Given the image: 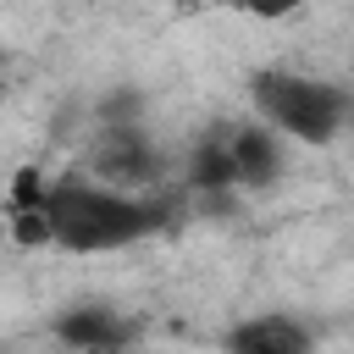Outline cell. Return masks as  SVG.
I'll return each instance as SVG.
<instances>
[{
    "instance_id": "1",
    "label": "cell",
    "mask_w": 354,
    "mask_h": 354,
    "mask_svg": "<svg viewBox=\"0 0 354 354\" xmlns=\"http://www.w3.org/2000/svg\"><path fill=\"white\" fill-rule=\"evenodd\" d=\"M11 216L22 243H55L66 254H116L166 227L160 199L100 183L88 171H66L50 183L39 171H22L11 188Z\"/></svg>"
},
{
    "instance_id": "2",
    "label": "cell",
    "mask_w": 354,
    "mask_h": 354,
    "mask_svg": "<svg viewBox=\"0 0 354 354\" xmlns=\"http://www.w3.org/2000/svg\"><path fill=\"white\" fill-rule=\"evenodd\" d=\"M249 100H254V116L293 144H332L348 127V94L310 72L266 66L249 77Z\"/></svg>"
},
{
    "instance_id": "3",
    "label": "cell",
    "mask_w": 354,
    "mask_h": 354,
    "mask_svg": "<svg viewBox=\"0 0 354 354\" xmlns=\"http://www.w3.org/2000/svg\"><path fill=\"white\" fill-rule=\"evenodd\" d=\"M155 149L138 127H111L100 144H94V160H88V177L100 183H116V188H144L155 177Z\"/></svg>"
},
{
    "instance_id": "4",
    "label": "cell",
    "mask_w": 354,
    "mask_h": 354,
    "mask_svg": "<svg viewBox=\"0 0 354 354\" xmlns=\"http://www.w3.org/2000/svg\"><path fill=\"white\" fill-rule=\"evenodd\" d=\"M227 133V155L238 171V188H266L282 171V133H271L266 122H232Z\"/></svg>"
},
{
    "instance_id": "5",
    "label": "cell",
    "mask_w": 354,
    "mask_h": 354,
    "mask_svg": "<svg viewBox=\"0 0 354 354\" xmlns=\"http://www.w3.org/2000/svg\"><path fill=\"white\" fill-rule=\"evenodd\" d=\"M55 337L66 354H116L127 343V321L105 304H77L55 321Z\"/></svg>"
},
{
    "instance_id": "6",
    "label": "cell",
    "mask_w": 354,
    "mask_h": 354,
    "mask_svg": "<svg viewBox=\"0 0 354 354\" xmlns=\"http://www.w3.org/2000/svg\"><path fill=\"white\" fill-rule=\"evenodd\" d=\"M227 354H310V332L293 315H249L227 332Z\"/></svg>"
},
{
    "instance_id": "7",
    "label": "cell",
    "mask_w": 354,
    "mask_h": 354,
    "mask_svg": "<svg viewBox=\"0 0 354 354\" xmlns=\"http://www.w3.org/2000/svg\"><path fill=\"white\" fill-rule=\"evenodd\" d=\"M188 183L194 188H238V171H232V155H227V133L221 127L210 138H199V149L188 160Z\"/></svg>"
},
{
    "instance_id": "8",
    "label": "cell",
    "mask_w": 354,
    "mask_h": 354,
    "mask_svg": "<svg viewBox=\"0 0 354 354\" xmlns=\"http://www.w3.org/2000/svg\"><path fill=\"white\" fill-rule=\"evenodd\" d=\"M232 11H243V17H254V22H282V17H293L304 0H227Z\"/></svg>"
},
{
    "instance_id": "9",
    "label": "cell",
    "mask_w": 354,
    "mask_h": 354,
    "mask_svg": "<svg viewBox=\"0 0 354 354\" xmlns=\"http://www.w3.org/2000/svg\"><path fill=\"white\" fill-rule=\"evenodd\" d=\"M348 122H354V100H348Z\"/></svg>"
},
{
    "instance_id": "10",
    "label": "cell",
    "mask_w": 354,
    "mask_h": 354,
    "mask_svg": "<svg viewBox=\"0 0 354 354\" xmlns=\"http://www.w3.org/2000/svg\"><path fill=\"white\" fill-rule=\"evenodd\" d=\"M0 94H6V77H0Z\"/></svg>"
}]
</instances>
